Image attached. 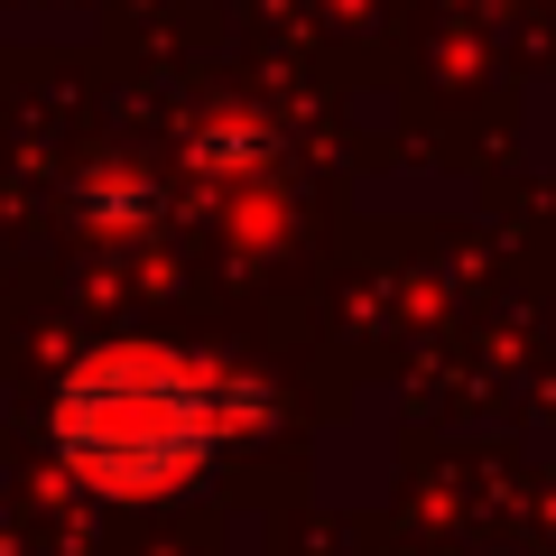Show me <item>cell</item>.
Masks as SVG:
<instances>
[{"mask_svg": "<svg viewBox=\"0 0 556 556\" xmlns=\"http://www.w3.org/2000/svg\"><path fill=\"white\" fill-rule=\"evenodd\" d=\"M241 417H251V390L232 371L167 343H112L56 380L47 437H56V464L102 501H167L195 473H214Z\"/></svg>", "mask_w": 556, "mask_h": 556, "instance_id": "1", "label": "cell"}]
</instances>
